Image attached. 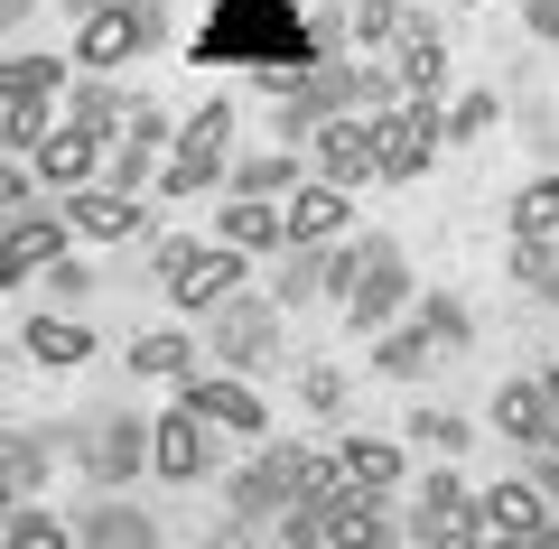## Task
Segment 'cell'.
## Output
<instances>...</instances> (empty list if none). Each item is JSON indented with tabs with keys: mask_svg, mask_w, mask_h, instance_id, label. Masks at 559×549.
I'll return each mask as SVG.
<instances>
[{
	"mask_svg": "<svg viewBox=\"0 0 559 549\" xmlns=\"http://www.w3.org/2000/svg\"><path fill=\"white\" fill-rule=\"evenodd\" d=\"M197 65H252L271 94H289L318 65V47H308L299 0H215V20L197 28Z\"/></svg>",
	"mask_w": 559,
	"mask_h": 549,
	"instance_id": "obj_1",
	"label": "cell"
},
{
	"mask_svg": "<svg viewBox=\"0 0 559 549\" xmlns=\"http://www.w3.org/2000/svg\"><path fill=\"white\" fill-rule=\"evenodd\" d=\"M326 289L355 317V335H382L411 308V261H401L392 234H364V242H345V252H326Z\"/></svg>",
	"mask_w": 559,
	"mask_h": 549,
	"instance_id": "obj_2",
	"label": "cell"
},
{
	"mask_svg": "<svg viewBox=\"0 0 559 549\" xmlns=\"http://www.w3.org/2000/svg\"><path fill=\"white\" fill-rule=\"evenodd\" d=\"M299 493H336V466H326V456H308V447H261L252 466L224 485V503H234V522L271 530L280 512L299 503Z\"/></svg>",
	"mask_w": 559,
	"mask_h": 549,
	"instance_id": "obj_3",
	"label": "cell"
},
{
	"mask_svg": "<svg viewBox=\"0 0 559 549\" xmlns=\"http://www.w3.org/2000/svg\"><path fill=\"white\" fill-rule=\"evenodd\" d=\"M159 289L178 298L187 317H215L224 298L242 289V252L234 242H187L178 234V242H159Z\"/></svg>",
	"mask_w": 559,
	"mask_h": 549,
	"instance_id": "obj_4",
	"label": "cell"
},
{
	"mask_svg": "<svg viewBox=\"0 0 559 549\" xmlns=\"http://www.w3.org/2000/svg\"><path fill=\"white\" fill-rule=\"evenodd\" d=\"M224 150H234V103L187 112L178 121V150H168V168H159V187H168V196H205V187L224 177Z\"/></svg>",
	"mask_w": 559,
	"mask_h": 549,
	"instance_id": "obj_5",
	"label": "cell"
},
{
	"mask_svg": "<svg viewBox=\"0 0 559 549\" xmlns=\"http://www.w3.org/2000/svg\"><path fill=\"white\" fill-rule=\"evenodd\" d=\"M168 38V10L159 0H112L94 20H75V65H131L140 47Z\"/></svg>",
	"mask_w": 559,
	"mask_h": 549,
	"instance_id": "obj_6",
	"label": "cell"
},
{
	"mask_svg": "<svg viewBox=\"0 0 559 549\" xmlns=\"http://www.w3.org/2000/svg\"><path fill=\"white\" fill-rule=\"evenodd\" d=\"M205 345H215V363H234V373L271 363V354H280V298H252V289H234L215 317H205Z\"/></svg>",
	"mask_w": 559,
	"mask_h": 549,
	"instance_id": "obj_7",
	"label": "cell"
},
{
	"mask_svg": "<svg viewBox=\"0 0 559 549\" xmlns=\"http://www.w3.org/2000/svg\"><path fill=\"white\" fill-rule=\"evenodd\" d=\"M439 140H448V112H439V103H392V112H373V150H382V177H429Z\"/></svg>",
	"mask_w": 559,
	"mask_h": 549,
	"instance_id": "obj_8",
	"label": "cell"
},
{
	"mask_svg": "<svg viewBox=\"0 0 559 549\" xmlns=\"http://www.w3.org/2000/svg\"><path fill=\"white\" fill-rule=\"evenodd\" d=\"M66 234H75V224H66V205H38V196H28L20 215L0 224V289H20V279H38L47 261L66 252Z\"/></svg>",
	"mask_w": 559,
	"mask_h": 549,
	"instance_id": "obj_9",
	"label": "cell"
},
{
	"mask_svg": "<svg viewBox=\"0 0 559 549\" xmlns=\"http://www.w3.org/2000/svg\"><path fill=\"white\" fill-rule=\"evenodd\" d=\"M411 540V522H392V493H355L336 475V493H326V549H401Z\"/></svg>",
	"mask_w": 559,
	"mask_h": 549,
	"instance_id": "obj_10",
	"label": "cell"
},
{
	"mask_svg": "<svg viewBox=\"0 0 559 549\" xmlns=\"http://www.w3.org/2000/svg\"><path fill=\"white\" fill-rule=\"evenodd\" d=\"M205 466H215V429H205L187 401L168 419H150V475H168V485H205Z\"/></svg>",
	"mask_w": 559,
	"mask_h": 549,
	"instance_id": "obj_11",
	"label": "cell"
},
{
	"mask_svg": "<svg viewBox=\"0 0 559 549\" xmlns=\"http://www.w3.org/2000/svg\"><path fill=\"white\" fill-rule=\"evenodd\" d=\"M308 150H318L326 187H364V177H382V150H373V112H336L308 131Z\"/></svg>",
	"mask_w": 559,
	"mask_h": 549,
	"instance_id": "obj_12",
	"label": "cell"
},
{
	"mask_svg": "<svg viewBox=\"0 0 559 549\" xmlns=\"http://www.w3.org/2000/svg\"><path fill=\"white\" fill-rule=\"evenodd\" d=\"M178 382H187V410H197L215 438H261V429H271V410H261L234 373H178Z\"/></svg>",
	"mask_w": 559,
	"mask_h": 549,
	"instance_id": "obj_13",
	"label": "cell"
},
{
	"mask_svg": "<svg viewBox=\"0 0 559 549\" xmlns=\"http://www.w3.org/2000/svg\"><path fill=\"white\" fill-rule=\"evenodd\" d=\"M140 466H150V419H140V410L94 419V438H84V475H94V485H131Z\"/></svg>",
	"mask_w": 559,
	"mask_h": 549,
	"instance_id": "obj_14",
	"label": "cell"
},
{
	"mask_svg": "<svg viewBox=\"0 0 559 549\" xmlns=\"http://www.w3.org/2000/svg\"><path fill=\"white\" fill-rule=\"evenodd\" d=\"M66 224H75L84 242H140L150 234V215H140V196H121V187H75V196H57Z\"/></svg>",
	"mask_w": 559,
	"mask_h": 549,
	"instance_id": "obj_15",
	"label": "cell"
},
{
	"mask_svg": "<svg viewBox=\"0 0 559 549\" xmlns=\"http://www.w3.org/2000/svg\"><path fill=\"white\" fill-rule=\"evenodd\" d=\"M28 158H38V177L57 187V196H75V187H94V168H103V140H94V131H75V121H47V140H38Z\"/></svg>",
	"mask_w": 559,
	"mask_h": 549,
	"instance_id": "obj_16",
	"label": "cell"
},
{
	"mask_svg": "<svg viewBox=\"0 0 559 549\" xmlns=\"http://www.w3.org/2000/svg\"><path fill=\"white\" fill-rule=\"evenodd\" d=\"M392 84L411 103H439V84H448V47H439V28L419 20V10H411V28L392 38Z\"/></svg>",
	"mask_w": 559,
	"mask_h": 549,
	"instance_id": "obj_17",
	"label": "cell"
},
{
	"mask_svg": "<svg viewBox=\"0 0 559 549\" xmlns=\"http://www.w3.org/2000/svg\"><path fill=\"white\" fill-rule=\"evenodd\" d=\"M47 466H57V438H38V429H0V512H20L28 493L47 485Z\"/></svg>",
	"mask_w": 559,
	"mask_h": 549,
	"instance_id": "obj_18",
	"label": "cell"
},
{
	"mask_svg": "<svg viewBox=\"0 0 559 549\" xmlns=\"http://www.w3.org/2000/svg\"><path fill=\"white\" fill-rule=\"evenodd\" d=\"M75 549H159V522H150L140 503H121V493H103V503L75 522Z\"/></svg>",
	"mask_w": 559,
	"mask_h": 549,
	"instance_id": "obj_19",
	"label": "cell"
},
{
	"mask_svg": "<svg viewBox=\"0 0 559 549\" xmlns=\"http://www.w3.org/2000/svg\"><path fill=\"white\" fill-rule=\"evenodd\" d=\"M280 234L289 242H336L345 234V187H289L280 196Z\"/></svg>",
	"mask_w": 559,
	"mask_h": 549,
	"instance_id": "obj_20",
	"label": "cell"
},
{
	"mask_svg": "<svg viewBox=\"0 0 559 549\" xmlns=\"http://www.w3.org/2000/svg\"><path fill=\"white\" fill-rule=\"evenodd\" d=\"M495 429L513 438V447H540V438H550V392H540V373H522V382L495 392Z\"/></svg>",
	"mask_w": 559,
	"mask_h": 549,
	"instance_id": "obj_21",
	"label": "cell"
},
{
	"mask_svg": "<svg viewBox=\"0 0 559 549\" xmlns=\"http://www.w3.org/2000/svg\"><path fill=\"white\" fill-rule=\"evenodd\" d=\"M215 242H234V252H280V242H289L280 234V196H234L215 215Z\"/></svg>",
	"mask_w": 559,
	"mask_h": 549,
	"instance_id": "obj_22",
	"label": "cell"
},
{
	"mask_svg": "<svg viewBox=\"0 0 559 549\" xmlns=\"http://www.w3.org/2000/svg\"><path fill=\"white\" fill-rule=\"evenodd\" d=\"M336 475H345L355 493H392V485H401V447H392V438H345V447H336Z\"/></svg>",
	"mask_w": 559,
	"mask_h": 549,
	"instance_id": "obj_23",
	"label": "cell"
},
{
	"mask_svg": "<svg viewBox=\"0 0 559 549\" xmlns=\"http://www.w3.org/2000/svg\"><path fill=\"white\" fill-rule=\"evenodd\" d=\"M532 522H550V503H540L532 485H485L476 493V530H503V540H513V530H532Z\"/></svg>",
	"mask_w": 559,
	"mask_h": 549,
	"instance_id": "obj_24",
	"label": "cell"
},
{
	"mask_svg": "<svg viewBox=\"0 0 559 549\" xmlns=\"http://www.w3.org/2000/svg\"><path fill=\"white\" fill-rule=\"evenodd\" d=\"M503 224H513V242H559V177H532V187L503 205Z\"/></svg>",
	"mask_w": 559,
	"mask_h": 549,
	"instance_id": "obj_25",
	"label": "cell"
},
{
	"mask_svg": "<svg viewBox=\"0 0 559 549\" xmlns=\"http://www.w3.org/2000/svg\"><path fill=\"white\" fill-rule=\"evenodd\" d=\"M28 354H38L47 373H75L84 354H94V335H84L75 317H28Z\"/></svg>",
	"mask_w": 559,
	"mask_h": 549,
	"instance_id": "obj_26",
	"label": "cell"
},
{
	"mask_svg": "<svg viewBox=\"0 0 559 549\" xmlns=\"http://www.w3.org/2000/svg\"><path fill=\"white\" fill-rule=\"evenodd\" d=\"M289 187H299V150H289V140H280V150H252L234 168V196H289Z\"/></svg>",
	"mask_w": 559,
	"mask_h": 549,
	"instance_id": "obj_27",
	"label": "cell"
},
{
	"mask_svg": "<svg viewBox=\"0 0 559 549\" xmlns=\"http://www.w3.org/2000/svg\"><path fill=\"white\" fill-rule=\"evenodd\" d=\"M66 121H75V131H94V140H112L121 121H131V103H121L103 75H84V84H75V103H66Z\"/></svg>",
	"mask_w": 559,
	"mask_h": 549,
	"instance_id": "obj_28",
	"label": "cell"
},
{
	"mask_svg": "<svg viewBox=\"0 0 559 549\" xmlns=\"http://www.w3.org/2000/svg\"><path fill=\"white\" fill-rule=\"evenodd\" d=\"M373 373H392V382L429 373V326H382L373 335Z\"/></svg>",
	"mask_w": 559,
	"mask_h": 549,
	"instance_id": "obj_29",
	"label": "cell"
},
{
	"mask_svg": "<svg viewBox=\"0 0 559 549\" xmlns=\"http://www.w3.org/2000/svg\"><path fill=\"white\" fill-rule=\"evenodd\" d=\"M326 289V242H289V261H280V308H299V298H318Z\"/></svg>",
	"mask_w": 559,
	"mask_h": 549,
	"instance_id": "obj_30",
	"label": "cell"
},
{
	"mask_svg": "<svg viewBox=\"0 0 559 549\" xmlns=\"http://www.w3.org/2000/svg\"><path fill=\"white\" fill-rule=\"evenodd\" d=\"M131 373H197V345H187L178 326H159V335H131Z\"/></svg>",
	"mask_w": 559,
	"mask_h": 549,
	"instance_id": "obj_31",
	"label": "cell"
},
{
	"mask_svg": "<svg viewBox=\"0 0 559 549\" xmlns=\"http://www.w3.org/2000/svg\"><path fill=\"white\" fill-rule=\"evenodd\" d=\"M401 28H411V0H355V20H345V38H355V47H392Z\"/></svg>",
	"mask_w": 559,
	"mask_h": 549,
	"instance_id": "obj_32",
	"label": "cell"
},
{
	"mask_svg": "<svg viewBox=\"0 0 559 549\" xmlns=\"http://www.w3.org/2000/svg\"><path fill=\"white\" fill-rule=\"evenodd\" d=\"M47 103L57 94H10L0 103V150H38L47 140Z\"/></svg>",
	"mask_w": 559,
	"mask_h": 549,
	"instance_id": "obj_33",
	"label": "cell"
},
{
	"mask_svg": "<svg viewBox=\"0 0 559 549\" xmlns=\"http://www.w3.org/2000/svg\"><path fill=\"white\" fill-rule=\"evenodd\" d=\"M457 512H476V493H466V485H457V475H448V466H439V475H429V485L411 493V522H457Z\"/></svg>",
	"mask_w": 559,
	"mask_h": 549,
	"instance_id": "obj_34",
	"label": "cell"
},
{
	"mask_svg": "<svg viewBox=\"0 0 559 549\" xmlns=\"http://www.w3.org/2000/svg\"><path fill=\"white\" fill-rule=\"evenodd\" d=\"M0 549H75V530L57 522V512H10V530H0Z\"/></svg>",
	"mask_w": 559,
	"mask_h": 549,
	"instance_id": "obj_35",
	"label": "cell"
},
{
	"mask_svg": "<svg viewBox=\"0 0 559 549\" xmlns=\"http://www.w3.org/2000/svg\"><path fill=\"white\" fill-rule=\"evenodd\" d=\"M513 279L522 289H540L559 308V242H513Z\"/></svg>",
	"mask_w": 559,
	"mask_h": 549,
	"instance_id": "obj_36",
	"label": "cell"
},
{
	"mask_svg": "<svg viewBox=\"0 0 559 549\" xmlns=\"http://www.w3.org/2000/svg\"><path fill=\"white\" fill-rule=\"evenodd\" d=\"M419 326H429V345H466V335H476V317H466L457 298H419Z\"/></svg>",
	"mask_w": 559,
	"mask_h": 549,
	"instance_id": "obj_37",
	"label": "cell"
},
{
	"mask_svg": "<svg viewBox=\"0 0 559 549\" xmlns=\"http://www.w3.org/2000/svg\"><path fill=\"white\" fill-rule=\"evenodd\" d=\"M411 438H419V447H439V456H457L466 447V419L457 410H411Z\"/></svg>",
	"mask_w": 559,
	"mask_h": 549,
	"instance_id": "obj_38",
	"label": "cell"
},
{
	"mask_svg": "<svg viewBox=\"0 0 559 549\" xmlns=\"http://www.w3.org/2000/svg\"><path fill=\"white\" fill-rule=\"evenodd\" d=\"M495 121H503V103H495V94H466L457 112H448V140H485Z\"/></svg>",
	"mask_w": 559,
	"mask_h": 549,
	"instance_id": "obj_39",
	"label": "cell"
},
{
	"mask_svg": "<svg viewBox=\"0 0 559 549\" xmlns=\"http://www.w3.org/2000/svg\"><path fill=\"white\" fill-rule=\"evenodd\" d=\"M299 401H308V410H345V373H336V363H308V373H299Z\"/></svg>",
	"mask_w": 559,
	"mask_h": 549,
	"instance_id": "obj_40",
	"label": "cell"
},
{
	"mask_svg": "<svg viewBox=\"0 0 559 549\" xmlns=\"http://www.w3.org/2000/svg\"><path fill=\"white\" fill-rule=\"evenodd\" d=\"M419 549H476V512H457V522H411Z\"/></svg>",
	"mask_w": 559,
	"mask_h": 549,
	"instance_id": "obj_41",
	"label": "cell"
},
{
	"mask_svg": "<svg viewBox=\"0 0 559 549\" xmlns=\"http://www.w3.org/2000/svg\"><path fill=\"white\" fill-rule=\"evenodd\" d=\"M10 75H20L10 94H57V84H66V65H57V57H20Z\"/></svg>",
	"mask_w": 559,
	"mask_h": 549,
	"instance_id": "obj_42",
	"label": "cell"
},
{
	"mask_svg": "<svg viewBox=\"0 0 559 549\" xmlns=\"http://www.w3.org/2000/svg\"><path fill=\"white\" fill-rule=\"evenodd\" d=\"M47 289H57V298H84V289H94V271H84L75 252H57V261H47Z\"/></svg>",
	"mask_w": 559,
	"mask_h": 549,
	"instance_id": "obj_43",
	"label": "cell"
},
{
	"mask_svg": "<svg viewBox=\"0 0 559 549\" xmlns=\"http://www.w3.org/2000/svg\"><path fill=\"white\" fill-rule=\"evenodd\" d=\"M532 493H540V503H559V447H532Z\"/></svg>",
	"mask_w": 559,
	"mask_h": 549,
	"instance_id": "obj_44",
	"label": "cell"
},
{
	"mask_svg": "<svg viewBox=\"0 0 559 549\" xmlns=\"http://www.w3.org/2000/svg\"><path fill=\"white\" fill-rule=\"evenodd\" d=\"M522 28L532 38H559V0H522Z\"/></svg>",
	"mask_w": 559,
	"mask_h": 549,
	"instance_id": "obj_45",
	"label": "cell"
},
{
	"mask_svg": "<svg viewBox=\"0 0 559 549\" xmlns=\"http://www.w3.org/2000/svg\"><path fill=\"white\" fill-rule=\"evenodd\" d=\"M28 10H38V0H0V28H20V20H28Z\"/></svg>",
	"mask_w": 559,
	"mask_h": 549,
	"instance_id": "obj_46",
	"label": "cell"
},
{
	"mask_svg": "<svg viewBox=\"0 0 559 549\" xmlns=\"http://www.w3.org/2000/svg\"><path fill=\"white\" fill-rule=\"evenodd\" d=\"M66 10H75V20H94V10H112V0H66Z\"/></svg>",
	"mask_w": 559,
	"mask_h": 549,
	"instance_id": "obj_47",
	"label": "cell"
},
{
	"mask_svg": "<svg viewBox=\"0 0 559 549\" xmlns=\"http://www.w3.org/2000/svg\"><path fill=\"white\" fill-rule=\"evenodd\" d=\"M10 65H20V57H0V103H10V84H20V75H10Z\"/></svg>",
	"mask_w": 559,
	"mask_h": 549,
	"instance_id": "obj_48",
	"label": "cell"
}]
</instances>
